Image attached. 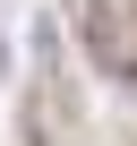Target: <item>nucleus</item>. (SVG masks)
<instances>
[{
    "mask_svg": "<svg viewBox=\"0 0 137 146\" xmlns=\"http://www.w3.org/2000/svg\"><path fill=\"white\" fill-rule=\"evenodd\" d=\"M77 35L103 60V78L120 95H137V52H128V26H120V0H77Z\"/></svg>",
    "mask_w": 137,
    "mask_h": 146,
    "instance_id": "1",
    "label": "nucleus"
}]
</instances>
